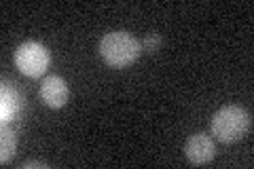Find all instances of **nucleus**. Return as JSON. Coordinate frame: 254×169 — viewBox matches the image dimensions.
I'll return each mask as SVG.
<instances>
[{
    "label": "nucleus",
    "instance_id": "1",
    "mask_svg": "<svg viewBox=\"0 0 254 169\" xmlns=\"http://www.w3.org/2000/svg\"><path fill=\"white\" fill-rule=\"evenodd\" d=\"M100 55L110 68H127L142 55V43L131 32H108L100 40Z\"/></svg>",
    "mask_w": 254,
    "mask_h": 169
},
{
    "label": "nucleus",
    "instance_id": "2",
    "mask_svg": "<svg viewBox=\"0 0 254 169\" xmlns=\"http://www.w3.org/2000/svg\"><path fill=\"white\" fill-rule=\"evenodd\" d=\"M250 123H252L250 112L242 106L231 104V106H222L214 112L210 127H212L214 138L218 142L229 144V142L242 140L250 131Z\"/></svg>",
    "mask_w": 254,
    "mask_h": 169
},
{
    "label": "nucleus",
    "instance_id": "3",
    "mask_svg": "<svg viewBox=\"0 0 254 169\" xmlns=\"http://www.w3.org/2000/svg\"><path fill=\"white\" fill-rule=\"evenodd\" d=\"M15 66L21 74H26L30 78H38L45 74V70L49 68L51 55L49 49L43 43H36V40H26L17 47L15 51Z\"/></svg>",
    "mask_w": 254,
    "mask_h": 169
},
{
    "label": "nucleus",
    "instance_id": "4",
    "mask_svg": "<svg viewBox=\"0 0 254 169\" xmlns=\"http://www.w3.org/2000/svg\"><path fill=\"white\" fill-rule=\"evenodd\" d=\"M38 95H41V100L49 108H62V106H66V102L70 98V89H68V83L62 76L51 74L43 78Z\"/></svg>",
    "mask_w": 254,
    "mask_h": 169
},
{
    "label": "nucleus",
    "instance_id": "5",
    "mask_svg": "<svg viewBox=\"0 0 254 169\" xmlns=\"http://www.w3.org/2000/svg\"><path fill=\"white\" fill-rule=\"evenodd\" d=\"M185 155L193 165H205L216 157V146H214L210 135L195 133V135H190L185 144Z\"/></svg>",
    "mask_w": 254,
    "mask_h": 169
},
{
    "label": "nucleus",
    "instance_id": "6",
    "mask_svg": "<svg viewBox=\"0 0 254 169\" xmlns=\"http://www.w3.org/2000/svg\"><path fill=\"white\" fill-rule=\"evenodd\" d=\"M21 110H23L21 93L13 85L2 83V89H0V118H2V125L15 120L21 114Z\"/></svg>",
    "mask_w": 254,
    "mask_h": 169
},
{
    "label": "nucleus",
    "instance_id": "7",
    "mask_svg": "<svg viewBox=\"0 0 254 169\" xmlns=\"http://www.w3.org/2000/svg\"><path fill=\"white\" fill-rule=\"evenodd\" d=\"M15 148H17V135L15 131H2V155H0V161L2 163H9V161L15 157Z\"/></svg>",
    "mask_w": 254,
    "mask_h": 169
},
{
    "label": "nucleus",
    "instance_id": "8",
    "mask_svg": "<svg viewBox=\"0 0 254 169\" xmlns=\"http://www.w3.org/2000/svg\"><path fill=\"white\" fill-rule=\"evenodd\" d=\"M161 45H163L161 34H157V32H148V34L144 36V43H142V49H144L146 53H155V51H159V47Z\"/></svg>",
    "mask_w": 254,
    "mask_h": 169
},
{
    "label": "nucleus",
    "instance_id": "9",
    "mask_svg": "<svg viewBox=\"0 0 254 169\" xmlns=\"http://www.w3.org/2000/svg\"><path fill=\"white\" fill-rule=\"evenodd\" d=\"M23 169H32V167H43V169H47V167H49V163H47V161H26V163H23L21 165Z\"/></svg>",
    "mask_w": 254,
    "mask_h": 169
}]
</instances>
